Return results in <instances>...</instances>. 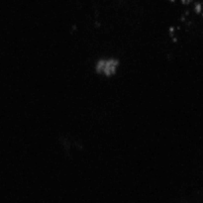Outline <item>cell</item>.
I'll return each instance as SVG.
<instances>
[{
	"label": "cell",
	"mask_w": 203,
	"mask_h": 203,
	"mask_svg": "<svg viewBox=\"0 0 203 203\" xmlns=\"http://www.w3.org/2000/svg\"><path fill=\"white\" fill-rule=\"evenodd\" d=\"M120 61L116 58L99 59L94 65V70L97 74H101L105 77H114L117 73Z\"/></svg>",
	"instance_id": "cell-1"
},
{
	"label": "cell",
	"mask_w": 203,
	"mask_h": 203,
	"mask_svg": "<svg viewBox=\"0 0 203 203\" xmlns=\"http://www.w3.org/2000/svg\"><path fill=\"white\" fill-rule=\"evenodd\" d=\"M192 10L194 12V14L197 16H200L201 13L203 12V2L200 0H195V2L193 3V8Z\"/></svg>",
	"instance_id": "cell-2"
},
{
	"label": "cell",
	"mask_w": 203,
	"mask_h": 203,
	"mask_svg": "<svg viewBox=\"0 0 203 203\" xmlns=\"http://www.w3.org/2000/svg\"><path fill=\"white\" fill-rule=\"evenodd\" d=\"M174 1H176V0H170V2H174Z\"/></svg>",
	"instance_id": "cell-3"
}]
</instances>
